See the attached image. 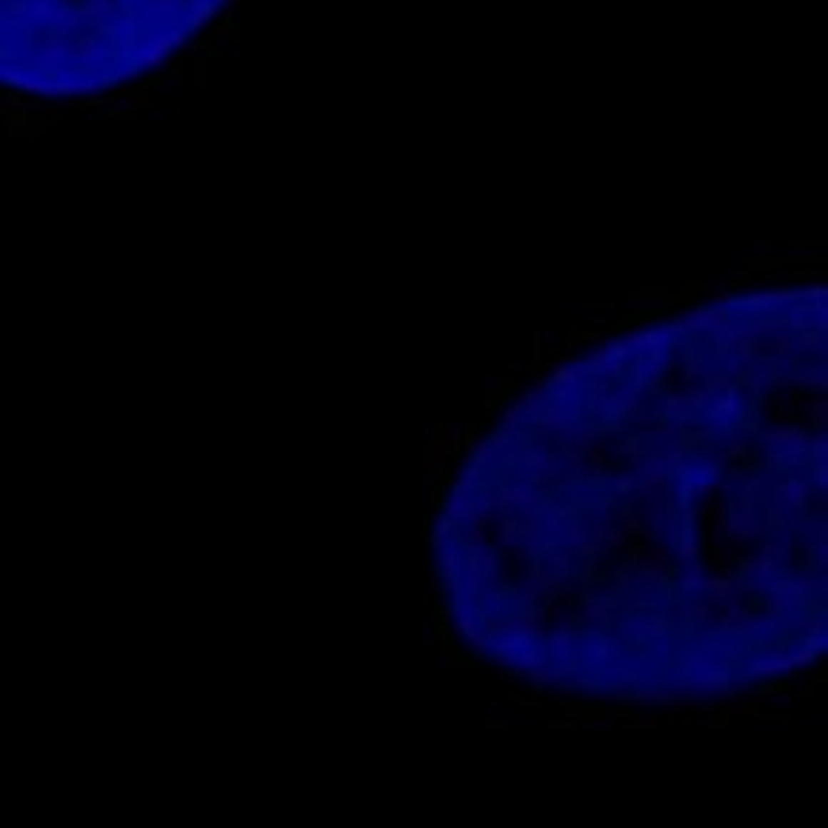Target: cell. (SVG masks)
<instances>
[{"label":"cell","mask_w":828,"mask_h":828,"mask_svg":"<svg viewBox=\"0 0 828 828\" xmlns=\"http://www.w3.org/2000/svg\"><path fill=\"white\" fill-rule=\"evenodd\" d=\"M229 0H0V84L92 96L157 69Z\"/></svg>","instance_id":"7a4b0ae2"},{"label":"cell","mask_w":828,"mask_h":828,"mask_svg":"<svg viewBox=\"0 0 828 828\" xmlns=\"http://www.w3.org/2000/svg\"><path fill=\"white\" fill-rule=\"evenodd\" d=\"M824 286L618 336L478 443L435 527L478 657L611 702L756 691L824 649Z\"/></svg>","instance_id":"6da1fadb"}]
</instances>
